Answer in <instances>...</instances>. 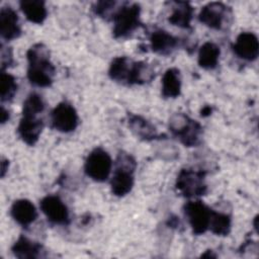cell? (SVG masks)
Masks as SVG:
<instances>
[{"instance_id":"obj_16","label":"cell","mask_w":259,"mask_h":259,"mask_svg":"<svg viewBox=\"0 0 259 259\" xmlns=\"http://www.w3.org/2000/svg\"><path fill=\"white\" fill-rule=\"evenodd\" d=\"M10 215L15 223L23 228H27L36 220L37 210L29 199L19 198L13 201L10 207Z\"/></svg>"},{"instance_id":"obj_2","label":"cell","mask_w":259,"mask_h":259,"mask_svg":"<svg viewBox=\"0 0 259 259\" xmlns=\"http://www.w3.org/2000/svg\"><path fill=\"white\" fill-rule=\"evenodd\" d=\"M136 168L137 162L131 154L123 151L118 153L110 179V189L113 195L123 197L132 191L135 184Z\"/></svg>"},{"instance_id":"obj_20","label":"cell","mask_w":259,"mask_h":259,"mask_svg":"<svg viewBox=\"0 0 259 259\" xmlns=\"http://www.w3.org/2000/svg\"><path fill=\"white\" fill-rule=\"evenodd\" d=\"M181 73L177 68L165 71L161 82V94L164 98H177L181 93Z\"/></svg>"},{"instance_id":"obj_11","label":"cell","mask_w":259,"mask_h":259,"mask_svg":"<svg viewBox=\"0 0 259 259\" xmlns=\"http://www.w3.org/2000/svg\"><path fill=\"white\" fill-rule=\"evenodd\" d=\"M40 114L23 112L17 126L19 138L28 146H34L44 130V120L39 117Z\"/></svg>"},{"instance_id":"obj_9","label":"cell","mask_w":259,"mask_h":259,"mask_svg":"<svg viewBox=\"0 0 259 259\" xmlns=\"http://www.w3.org/2000/svg\"><path fill=\"white\" fill-rule=\"evenodd\" d=\"M78 123V112L76 108L67 101L58 103L51 112L52 127L60 133H71L77 128Z\"/></svg>"},{"instance_id":"obj_10","label":"cell","mask_w":259,"mask_h":259,"mask_svg":"<svg viewBox=\"0 0 259 259\" xmlns=\"http://www.w3.org/2000/svg\"><path fill=\"white\" fill-rule=\"evenodd\" d=\"M39 208L47 220L57 226H68L70 224V211L66 203L56 194H48L39 201Z\"/></svg>"},{"instance_id":"obj_8","label":"cell","mask_w":259,"mask_h":259,"mask_svg":"<svg viewBox=\"0 0 259 259\" xmlns=\"http://www.w3.org/2000/svg\"><path fill=\"white\" fill-rule=\"evenodd\" d=\"M211 210L209 206L199 199L189 200L183 205L184 214L194 235H203L208 231Z\"/></svg>"},{"instance_id":"obj_30","label":"cell","mask_w":259,"mask_h":259,"mask_svg":"<svg viewBox=\"0 0 259 259\" xmlns=\"http://www.w3.org/2000/svg\"><path fill=\"white\" fill-rule=\"evenodd\" d=\"M179 225H180V221H179V218L177 217H172L168 220L169 227H178Z\"/></svg>"},{"instance_id":"obj_29","label":"cell","mask_w":259,"mask_h":259,"mask_svg":"<svg viewBox=\"0 0 259 259\" xmlns=\"http://www.w3.org/2000/svg\"><path fill=\"white\" fill-rule=\"evenodd\" d=\"M211 111H212V108H211L209 105H205V106H203V107L201 108V110H200V115H201L202 117H206V116L210 115Z\"/></svg>"},{"instance_id":"obj_15","label":"cell","mask_w":259,"mask_h":259,"mask_svg":"<svg viewBox=\"0 0 259 259\" xmlns=\"http://www.w3.org/2000/svg\"><path fill=\"white\" fill-rule=\"evenodd\" d=\"M149 41L152 52L162 56L170 55L179 47L180 44V40L177 36H174L164 29H155L152 31L149 37Z\"/></svg>"},{"instance_id":"obj_4","label":"cell","mask_w":259,"mask_h":259,"mask_svg":"<svg viewBox=\"0 0 259 259\" xmlns=\"http://www.w3.org/2000/svg\"><path fill=\"white\" fill-rule=\"evenodd\" d=\"M141 5L139 3H121L112 17V35L115 38H125L142 25Z\"/></svg>"},{"instance_id":"obj_19","label":"cell","mask_w":259,"mask_h":259,"mask_svg":"<svg viewBox=\"0 0 259 259\" xmlns=\"http://www.w3.org/2000/svg\"><path fill=\"white\" fill-rule=\"evenodd\" d=\"M13 255L19 259H35L41 257L44 247L40 243L20 235L11 247Z\"/></svg>"},{"instance_id":"obj_13","label":"cell","mask_w":259,"mask_h":259,"mask_svg":"<svg viewBox=\"0 0 259 259\" xmlns=\"http://www.w3.org/2000/svg\"><path fill=\"white\" fill-rule=\"evenodd\" d=\"M127 125L132 133L142 141L151 142L165 139V136L160 134L155 125L142 115L127 113Z\"/></svg>"},{"instance_id":"obj_31","label":"cell","mask_w":259,"mask_h":259,"mask_svg":"<svg viewBox=\"0 0 259 259\" xmlns=\"http://www.w3.org/2000/svg\"><path fill=\"white\" fill-rule=\"evenodd\" d=\"M201 257H202V258H214L215 255L212 254V251H211V250H206L203 254H201Z\"/></svg>"},{"instance_id":"obj_12","label":"cell","mask_w":259,"mask_h":259,"mask_svg":"<svg viewBox=\"0 0 259 259\" xmlns=\"http://www.w3.org/2000/svg\"><path fill=\"white\" fill-rule=\"evenodd\" d=\"M234 54L248 62H253L259 55V40L255 33L251 31H242L232 46Z\"/></svg>"},{"instance_id":"obj_7","label":"cell","mask_w":259,"mask_h":259,"mask_svg":"<svg viewBox=\"0 0 259 259\" xmlns=\"http://www.w3.org/2000/svg\"><path fill=\"white\" fill-rule=\"evenodd\" d=\"M231 7L222 2H209L198 13V20L203 25L214 30H222L232 21Z\"/></svg>"},{"instance_id":"obj_22","label":"cell","mask_w":259,"mask_h":259,"mask_svg":"<svg viewBox=\"0 0 259 259\" xmlns=\"http://www.w3.org/2000/svg\"><path fill=\"white\" fill-rule=\"evenodd\" d=\"M220 56V47L212 41H205L198 50L197 63L204 70H213L219 64Z\"/></svg>"},{"instance_id":"obj_28","label":"cell","mask_w":259,"mask_h":259,"mask_svg":"<svg viewBox=\"0 0 259 259\" xmlns=\"http://www.w3.org/2000/svg\"><path fill=\"white\" fill-rule=\"evenodd\" d=\"M8 167H9V161L6 160L5 158H2V161H1V177L2 178L5 176V173L7 172Z\"/></svg>"},{"instance_id":"obj_21","label":"cell","mask_w":259,"mask_h":259,"mask_svg":"<svg viewBox=\"0 0 259 259\" xmlns=\"http://www.w3.org/2000/svg\"><path fill=\"white\" fill-rule=\"evenodd\" d=\"M19 7L25 18L35 24H41L48 16L46 2L42 0H21Z\"/></svg>"},{"instance_id":"obj_17","label":"cell","mask_w":259,"mask_h":259,"mask_svg":"<svg viewBox=\"0 0 259 259\" xmlns=\"http://www.w3.org/2000/svg\"><path fill=\"white\" fill-rule=\"evenodd\" d=\"M168 4L171 7V13L168 17L169 23L184 29L190 28L194 13L192 5L186 1H172Z\"/></svg>"},{"instance_id":"obj_6","label":"cell","mask_w":259,"mask_h":259,"mask_svg":"<svg viewBox=\"0 0 259 259\" xmlns=\"http://www.w3.org/2000/svg\"><path fill=\"white\" fill-rule=\"evenodd\" d=\"M112 159L102 148L93 149L84 163V172L95 182H104L112 170Z\"/></svg>"},{"instance_id":"obj_25","label":"cell","mask_w":259,"mask_h":259,"mask_svg":"<svg viewBox=\"0 0 259 259\" xmlns=\"http://www.w3.org/2000/svg\"><path fill=\"white\" fill-rule=\"evenodd\" d=\"M120 5L116 1H98L92 5V11L98 17H101L105 20H112L113 15L120 7Z\"/></svg>"},{"instance_id":"obj_26","label":"cell","mask_w":259,"mask_h":259,"mask_svg":"<svg viewBox=\"0 0 259 259\" xmlns=\"http://www.w3.org/2000/svg\"><path fill=\"white\" fill-rule=\"evenodd\" d=\"M14 64L12 49L8 46L1 44V71H5L7 68Z\"/></svg>"},{"instance_id":"obj_23","label":"cell","mask_w":259,"mask_h":259,"mask_svg":"<svg viewBox=\"0 0 259 259\" xmlns=\"http://www.w3.org/2000/svg\"><path fill=\"white\" fill-rule=\"evenodd\" d=\"M232 229V219L229 214L211 210L210 222H209V229L212 234L221 237L228 236Z\"/></svg>"},{"instance_id":"obj_24","label":"cell","mask_w":259,"mask_h":259,"mask_svg":"<svg viewBox=\"0 0 259 259\" xmlns=\"http://www.w3.org/2000/svg\"><path fill=\"white\" fill-rule=\"evenodd\" d=\"M0 87H1V102H10L16 92H17V82L16 78L7 73L6 71H1L0 74Z\"/></svg>"},{"instance_id":"obj_18","label":"cell","mask_w":259,"mask_h":259,"mask_svg":"<svg viewBox=\"0 0 259 259\" xmlns=\"http://www.w3.org/2000/svg\"><path fill=\"white\" fill-rule=\"evenodd\" d=\"M134 60L126 56L115 57L108 68V76L116 83L130 86Z\"/></svg>"},{"instance_id":"obj_14","label":"cell","mask_w":259,"mask_h":259,"mask_svg":"<svg viewBox=\"0 0 259 259\" xmlns=\"http://www.w3.org/2000/svg\"><path fill=\"white\" fill-rule=\"evenodd\" d=\"M0 34L7 41L16 39L21 34L18 14L11 6H4L0 9Z\"/></svg>"},{"instance_id":"obj_27","label":"cell","mask_w":259,"mask_h":259,"mask_svg":"<svg viewBox=\"0 0 259 259\" xmlns=\"http://www.w3.org/2000/svg\"><path fill=\"white\" fill-rule=\"evenodd\" d=\"M9 117H10V113L8 111V109H6L4 107V105H1V112H0V120H1V123L4 124L5 122H7L9 120Z\"/></svg>"},{"instance_id":"obj_1","label":"cell","mask_w":259,"mask_h":259,"mask_svg":"<svg viewBox=\"0 0 259 259\" xmlns=\"http://www.w3.org/2000/svg\"><path fill=\"white\" fill-rule=\"evenodd\" d=\"M27 79L35 87L52 86L56 75V67L51 61L49 48L42 42L33 44L26 52Z\"/></svg>"},{"instance_id":"obj_5","label":"cell","mask_w":259,"mask_h":259,"mask_svg":"<svg viewBox=\"0 0 259 259\" xmlns=\"http://www.w3.org/2000/svg\"><path fill=\"white\" fill-rule=\"evenodd\" d=\"M205 175L206 173L202 170H194L191 168L181 169L175 181L176 191L186 198L205 195L207 192Z\"/></svg>"},{"instance_id":"obj_3","label":"cell","mask_w":259,"mask_h":259,"mask_svg":"<svg viewBox=\"0 0 259 259\" xmlns=\"http://www.w3.org/2000/svg\"><path fill=\"white\" fill-rule=\"evenodd\" d=\"M169 131L185 147H196L201 142V124L185 113L177 112L169 118Z\"/></svg>"}]
</instances>
